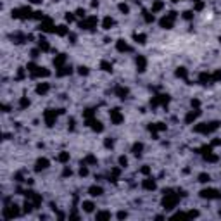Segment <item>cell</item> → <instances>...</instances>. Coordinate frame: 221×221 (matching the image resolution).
Returning a JSON list of instances; mask_svg holds the SVG:
<instances>
[{"mask_svg": "<svg viewBox=\"0 0 221 221\" xmlns=\"http://www.w3.org/2000/svg\"><path fill=\"white\" fill-rule=\"evenodd\" d=\"M204 126H197L195 131H199V133H211V131H214L219 124L218 123H202Z\"/></svg>", "mask_w": 221, "mask_h": 221, "instance_id": "3957f363", "label": "cell"}, {"mask_svg": "<svg viewBox=\"0 0 221 221\" xmlns=\"http://www.w3.org/2000/svg\"><path fill=\"white\" fill-rule=\"evenodd\" d=\"M112 26H114V19L110 17V16L104 17V21H102V28H104V30H110Z\"/></svg>", "mask_w": 221, "mask_h": 221, "instance_id": "4fadbf2b", "label": "cell"}, {"mask_svg": "<svg viewBox=\"0 0 221 221\" xmlns=\"http://www.w3.org/2000/svg\"><path fill=\"white\" fill-rule=\"evenodd\" d=\"M109 116H110V121H112L114 124H119V123H123V114L119 112V109H112V110H110V112H109Z\"/></svg>", "mask_w": 221, "mask_h": 221, "instance_id": "8992f818", "label": "cell"}, {"mask_svg": "<svg viewBox=\"0 0 221 221\" xmlns=\"http://www.w3.org/2000/svg\"><path fill=\"white\" fill-rule=\"evenodd\" d=\"M199 182H201V183H209L211 182V176L207 173H201V174H199Z\"/></svg>", "mask_w": 221, "mask_h": 221, "instance_id": "603a6c76", "label": "cell"}, {"mask_svg": "<svg viewBox=\"0 0 221 221\" xmlns=\"http://www.w3.org/2000/svg\"><path fill=\"white\" fill-rule=\"evenodd\" d=\"M110 218V212H99L97 214V219H109Z\"/></svg>", "mask_w": 221, "mask_h": 221, "instance_id": "f1b7e54d", "label": "cell"}, {"mask_svg": "<svg viewBox=\"0 0 221 221\" xmlns=\"http://www.w3.org/2000/svg\"><path fill=\"white\" fill-rule=\"evenodd\" d=\"M66 21H68V23H73V21H74V16H73L71 12H68V14H66Z\"/></svg>", "mask_w": 221, "mask_h": 221, "instance_id": "d590c367", "label": "cell"}, {"mask_svg": "<svg viewBox=\"0 0 221 221\" xmlns=\"http://www.w3.org/2000/svg\"><path fill=\"white\" fill-rule=\"evenodd\" d=\"M118 218H119V219H124V218H126V212H123V211L118 212Z\"/></svg>", "mask_w": 221, "mask_h": 221, "instance_id": "ab89813d", "label": "cell"}, {"mask_svg": "<svg viewBox=\"0 0 221 221\" xmlns=\"http://www.w3.org/2000/svg\"><path fill=\"white\" fill-rule=\"evenodd\" d=\"M143 17H145V21H147V23H152V21H154V16H152V14H149V12H143Z\"/></svg>", "mask_w": 221, "mask_h": 221, "instance_id": "d6a6232c", "label": "cell"}, {"mask_svg": "<svg viewBox=\"0 0 221 221\" xmlns=\"http://www.w3.org/2000/svg\"><path fill=\"white\" fill-rule=\"evenodd\" d=\"M78 73H80L81 76H86V74H88V68H85V66H80V68H78Z\"/></svg>", "mask_w": 221, "mask_h": 221, "instance_id": "f546056e", "label": "cell"}, {"mask_svg": "<svg viewBox=\"0 0 221 221\" xmlns=\"http://www.w3.org/2000/svg\"><path fill=\"white\" fill-rule=\"evenodd\" d=\"M38 47H40V50H49V43H47V40H40Z\"/></svg>", "mask_w": 221, "mask_h": 221, "instance_id": "4316f807", "label": "cell"}, {"mask_svg": "<svg viewBox=\"0 0 221 221\" xmlns=\"http://www.w3.org/2000/svg\"><path fill=\"white\" fill-rule=\"evenodd\" d=\"M187 69L185 68H178V71H176V76H178V78H187Z\"/></svg>", "mask_w": 221, "mask_h": 221, "instance_id": "484cf974", "label": "cell"}, {"mask_svg": "<svg viewBox=\"0 0 221 221\" xmlns=\"http://www.w3.org/2000/svg\"><path fill=\"white\" fill-rule=\"evenodd\" d=\"M76 16H80V17H85L86 14H85V11H83V9H78V11H76Z\"/></svg>", "mask_w": 221, "mask_h": 221, "instance_id": "74e56055", "label": "cell"}, {"mask_svg": "<svg viewBox=\"0 0 221 221\" xmlns=\"http://www.w3.org/2000/svg\"><path fill=\"white\" fill-rule=\"evenodd\" d=\"M133 40H135L137 43H140V45H143V43L147 41V36H145L143 33H135V35H133Z\"/></svg>", "mask_w": 221, "mask_h": 221, "instance_id": "ac0fdd59", "label": "cell"}, {"mask_svg": "<svg viewBox=\"0 0 221 221\" xmlns=\"http://www.w3.org/2000/svg\"><path fill=\"white\" fill-rule=\"evenodd\" d=\"M199 114H201V110H199V109H195V110H190V112L187 114V118H185V123L187 124H192L195 119H197V116Z\"/></svg>", "mask_w": 221, "mask_h": 221, "instance_id": "ba28073f", "label": "cell"}, {"mask_svg": "<svg viewBox=\"0 0 221 221\" xmlns=\"http://www.w3.org/2000/svg\"><path fill=\"white\" fill-rule=\"evenodd\" d=\"M192 17H193V12H192V11H185V12H183V19H187V21H190Z\"/></svg>", "mask_w": 221, "mask_h": 221, "instance_id": "4dcf8cb0", "label": "cell"}, {"mask_svg": "<svg viewBox=\"0 0 221 221\" xmlns=\"http://www.w3.org/2000/svg\"><path fill=\"white\" fill-rule=\"evenodd\" d=\"M30 2H31V4H40L41 0H30Z\"/></svg>", "mask_w": 221, "mask_h": 221, "instance_id": "b9f144b4", "label": "cell"}, {"mask_svg": "<svg viewBox=\"0 0 221 221\" xmlns=\"http://www.w3.org/2000/svg\"><path fill=\"white\" fill-rule=\"evenodd\" d=\"M128 93H130V90H128V88H124V86H118V88H116V95H118L119 99H126Z\"/></svg>", "mask_w": 221, "mask_h": 221, "instance_id": "e0dca14e", "label": "cell"}, {"mask_svg": "<svg viewBox=\"0 0 221 221\" xmlns=\"http://www.w3.org/2000/svg\"><path fill=\"white\" fill-rule=\"evenodd\" d=\"M57 161H59V162H68V161H69V152H62L61 156L57 157Z\"/></svg>", "mask_w": 221, "mask_h": 221, "instance_id": "d4e9b609", "label": "cell"}, {"mask_svg": "<svg viewBox=\"0 0 221 221\" xmlns=\"http://www.w3.org/2000/svg\"><path fill=\"white\" fill-rule=\"evenodd\" d=\"M55 33H57V35H61V36H64V35H68V33H69V30L66 28L64 24H61V26H57V28H55Z\"/></svg>", "mask_w": 221, "mask_h": 221, "instance_id": "7402d4cb", "label": "cell"}, {"mask_svg": "<svg viewBox=\"0 0 221 221\" xmlns=\"http://www.w3.org/2000/svg\"><path fill=\"white\" fill-rule=\"evenodd\" d=\"M86 162H90V164H95V162H97V159H95L93 156H88V157L85 159V164H86Z\"/></svg>", "mask_w": 221, "mask_h": 221, "instance_id": "836d02e7", "label": "cell"}, {"mask_svg": "<svg viewBox=\"0 0 221 221\" xmlns=\"http://www.w3.org/2000/svg\"><path fill=\"white\" fill-rule=\"evenodd\" d=\"M100 69L109 73V71H112V64H110V62H107V61H102V62H100Z\"/></svg>", "mask_w": 221, "mask_h": 221, "instance_id": "44dd1931", "label": "cell"}, {"mask_svg": "<svg viewBox=\"0 0 221 221\" xmlns=\"http://www.w3.org/2000/svg\"><path fill=\"white\" fill-rule=\"evenodd\" d=\"M88 193H90L92 197H100V195L104 193V190H102V187L93 185V187H90V188H88Z\"/></svg>", "mask_w": 221, "mask_h": 221, "instance_id": "8fae6325", "label": "cell"}, {"mask_svg": "<svg viewBox=\"0 0 221 221\" xmlns=\"http://www.w3.org/2000/svg\"><path fill=\"white\" fill-rule=\"evenodd\" d=\"M49 164H50V162H49V159H45V157H43V159H38V161H36V168H35V169H36V171L47 169V168H49Z\"/></svg>", "mask_w": 221, "mask_h": 221, "instance_id": "7c38bea8", "label": "cell"}, {"mask_svg": "<svg viewBox=\"0 0 221 221\" xmlns=\"http://www.w3.org/2000/svg\"><path fill=\"white\" fill-rule=\"evenodd\" d=\"M142 187L145 190H156V182H154V178H145L143 183H142Z\"/></svg>", "mask_w": 221, "mask_h": 221, "instance_id": "30bf717a", "label": "cell"}, {"mask_svg": "<svg viewBox=\"0 0 221 221\" xmlns=\"http://www.w3.org/2000/svg\"><path fill=\"white\" fill-rule=\"evenodd\" d=\"M112 145H114V142L110 140V138H107V140H105V147H112Z\"/></svg>", "mask_w": 221, "mask_h": 221, "instance_id": "f35d334b", "label": "cell"}, {"mask_svg": "<svg viewBox=\"0 0 221 221\" xmlns=\"http://www.w3.org/2000/svg\"><path fill=\"white\" fill-rule=\"evenodd\" d=\"M118 7H119V11H121L123 14H128V12H130V7H128L126 4H119Z\"/></svg>", "mask_w": 221, "mask_h": 221, "instance_id": "83f0119b", "label": "cell"}, {"mask_svg": "<svg viewBox=\"0 0 221 221\" xmlns=\"http://www.w3.org/2000/svg\"><path fill=\"white\" fill-rule=\"evenodd\" d=\"M166 193V197H164V209H174L176 207V204H178V197L180 195H173L171 193V190H168V192H164Z\"/></svg>", "mask_w": 221, "mask_h": 221, "instance_id": "6da1fadb", "label": "cell"}, {"mask_svg": "<svg viewBox=\"0 0 221 221\" xmlns=\"http://www.w3.org/2000/svg\"><path fill=\"white\" fill-rule=\"evenodd\" d=\"M201 197H204V199H221V193L214 188H206V190L201 192Z\"/></svg>", "mask_w": 221, "mask_h": 221, "instance_id": "277c9868", "label": "cell"}, {"mask_svg": "<svg viewBox=\"0 0 221 221\" xmlns=\"http://www.w3.org/2000/svg\"><path fill=\"white\" fill-rule=\"evenodd\" d=\"M137 68H138V71H140V73H143V71H145V68H147V61H145L142 55H138V57H137Z\"/></svg>", "mask_w": 221, "mask_h": 221, "instance_id": "9a60e30c", "label": "cell"}, {"mask_svg": "<svg viewBox=\"0 0 221 221\" xmlns=\"http://www.w3.org/2000/svg\"><path fill=\"white\" fill-rule=\"evenodd\" d=\"M28 105H30V100L26 97H23V99H21V107H28Z\"/></svg>", "mask_w": 221, "mask_h": 221, "instance_id": "e575fe53", "label": "cell"}, {"mask_svg": "<svg viewBox=\"0 0 221 221\" xmlns=\"http://www.w3.org/2000/svg\"><path fill=\"white\" fill-rule=\"evenodd\" d=\"M66 62V55L64 54H61V55H57L55 59H54V64H55V68H61V66Z\"/></svg>", "mask_w": 221, "mask_h": 221, "instance_id": "ffe728a7", "label": "cell"}, {"mask_svg": "<svg viewBox=\"0 0 221 221\" xmlns=\"http://www.w3.org/2000/svg\"><path fill=\"white\" fill-rule=\"evenodd\" d=\"M162 7H164V4H162V2H154V4H152V14H154V12H159V11H162Z\"/></svg>", "mask_w": 221, "mask_h": 221, "instance_id": "cb8c5ba5", "label": "cell"}, {"mask_svg": "<svg viewBox=\"0 0 221 221\" xmlns=\"http://www.w3.org/2000/svg\"><path fill=\"white\" fill-rule=\"evenodd\" d=\"M218 80H221V71H216L212 74V81H218Z\"/></svg>", "mask_w": 221, "mask_h": 221, "instance_id": "8d00e7d4", "label": "cell"}, {"mask_svg": "<svg viewBox=\"0 0 221 221\" xmlns=\"http://www.w3.org/2000/svg\"><path fill=\"white\" fill-rule=\"evenodd\" d=\"M43 118H45V123H47V126H52V124L55 123V119H57V114H55V110L49 109L47 112L43 114Z\"/></svg>", "mask_w": 221, "mask_h": 221, "instance_id": "52a82bcc", "label": "cell"}, {"mask_svg": "<svg viewBox=\"0 0 221 221\" xmlns=\"http://www.w3.org/2000/svg\"><path fill=\"white\" fill-rule=\"evenodd\" d=\"M174 19H176V12H169L168 16H164V17L161 19V26H162L164 30H169V28L173 26V23H174Z\"/></svg>", "mask_w": 221, "mask_h": 221, "instance_id": "7a4b0ae2", "label": "cell"}, {"mask_svg": "<svg viewBox=\"0 0 221 221\" xmlns=\"http://www.w3.org/2000/svg\"><path fill=\"white\" fill-rule=\"evenodd\" d=\"M64 176H71V169L66 168V169H64Z\"/></svg>", "mask_w": 221, "mask_h": 221, "instance_id": "60d3db41", "label": "cell"}, {"mask_svg": "<svg viewBox=\"0 0 221 221\" xmlns=\"http://www.w3.org/2000/svg\"><path fill=\"white\" fill-rule=\"evenodd\" d=\"M93 207H95V204H93L92 201H83V202H81V209H83L85 212H92Z\"/></svg>", "mask_w": 221, "mask_h": 221, "instance_id": "5bb4252c", "label": "cell"}, {"mask_svg": "<svg viewBox=\"0 0 221 221\" xmlns=\"http://www.w3.org/2000/svg\"><path fill=\"white\" fill-rule=\"evenodd\" d=\"M119 166H121V168H126V166H128V159H126L124 156L119 157Z\"/></svg>", "mask_w": 221, "mask_h": 221, "instance_id": "1f68e13d", "label": "cell"}, {"mask_svg": "<svg viewBox=\"0 0 221 221\" xmlns=\"http://www.w3.org/2000/svg\"><path fill=\"white\" fill-rule=\"evenodd\" d=\"M116 49H118L119 52H130V50H131V47L128 45V43H126L124 40H118V43H116Z\"/></svg>", "mask_w": 221, "mask_h": 221, "instance_id": "9c48e42d", "label": "cell"}, {"mask_svg": "<svg viewBox=\"0 0 221 221\" xmlns=\"http://www.w3.org/2000/svg\"><path fill=\"white\" fill-rule=\"evenodd\" d=\"M14 216H19V209L17 206H9V207H4V218L5 219H11Z\"/></svg>", "mask_w": 221, "mask_h": 221, "instance_id": "5b68a950", "label": "cell"}, {"mask_svg": "<svg viewBox=\"0 0 221 221\" xmlns=\"http://www.w3.org/2000/svg\"><path fill=\"white\" fill-rule=\"evenodd\" d=\"M131 150H133V154H135L137 157H140V156H142V152H143V143H135Z\"/></svg>", "mask_w": 221, "mask_h": 221, "instance_id": "d6986e66", "label": "cell"}, {"mask_svg": "<svg viewBox=\"0 0 221 221\" xmlns=\"http://www.w3.org/2000/svg\"><path fill=\"white\" fill-rule=\"evenodd\" d=\"M49 88H50L49 83H40V85L36 86V93H38V95H45V93L49 92Z\"/></svg>", "mask_w": 221, "mask_h": 221, "instance_id": "2e32d148", "label": "cell"}]
</instances>
